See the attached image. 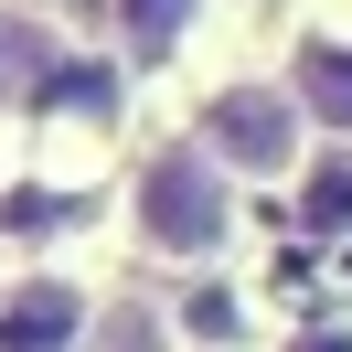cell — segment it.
<instances>
[{
  "label": "cell",
  "mask_w": 352,
  "mask_h": 352,
  "mask_svg": "<svg viewBox=\"0 0 352 352\" xmlns=\"http://www.w3.org/2000/svg\"><path fill=\"white\" fill-rule=\"evenodd\" d=\"M224 0H107V43L129 75H171L182 54L203 43V22H214Z\"/></svg>",
  "instance_id": "5"
},
{
  "label": "cell",
  "mask_w": 352,
  "mask_h": 352,
  "mask_svg": "<svg viewBox=\"0 0 352 352\" xmlns=\"http://www.w3.org/2000/svg\"><path fill=\"white\" fill-rule=\"evenodd\" d=\"M118 224H129V245L160 256V267H214L224 245H235V224H245V182L224 171L192 129H182V139H150V150L129 160Z\"/></svg>",
  "instance_id": "1"
},
{
  "label": "cell",
  "mask_w": 352,
  "mask_h": 352,
  "mask_svg": "<svg viewBox=\"0 0 352 352\" xmlns=\"http://www.w3.org/2000/svg\"><path fill=\"white\" fill-rule=\"evenodd\" d=\"M96 331H107V299L75 267L0 278V352H96Z\"/></svg>",
  "instance_id": "4"
},
{
  "label": "cell",
  "mask_w": 352,
  "mask_h": 352,
  "mask_svg": "<svg viewBox=\"0 0 352 352\" xmlns=\"http://www.w3.org/2000/svg\"><path fill=\"white\" fill-rule=\"evenodd\" d=\"M288 203H299V235H352V150H331L320 139V160H309L299 182H288Z\"/></svg>",
  "instance_id": "6"
},
{
  "label": "cell",
  "mask_w": 352,
  "mask_h": 352,
  "mask_svg": "<svg viewBox=\"0 0 352 352\" xmlns=\"http://www.w3.org/2000/svg\"><path fill=\"white\" fill-rule=\"evenodd\" d=\"M278 75L299 86L309 129H320L331 150H352V11H342V0H299V11H288Z\"/></svg>",
  "instance_id": "3"
},
{
  "label": "cell",
  "mask_w": 352,
  "mask_h": 352,
  "mask_svg": "<svg viewBox=\"0 0 352 352\" xmlns=\"http://www.w3.org/2000/svg\"><path fill=\"white\" fill-rule=\"evenodd\" d=\"M278 352H352V320H299Z\"/></svg>",
  "instance_id": "8"
},
{
  "label": "cell",
  "mask_w": 352,
  "mask_h": 352,
  "mask_svg": "<svg viewBox=\"0 0 352 352\" xmlns=\"http://www.w3.org/2000/svg\"><path fill=\"white\" fill-rule=\"evenodd\" d=\"M192 139L235 182H256V192H278V182H299L309 160H320V129H309L299 86H288L278 65H224L214 86L192 96Z\"/></svg>",
  "instance_id": "2"
},
{
  "label": "cell",
  "mask_w": 352,
  "mask_h": 352,
  "mask_svg": "<svg viewBox=\"0 0 352 352\" xmlns=\"http://www.w3.org/2000/svg\"><path fill=\"white\" fill-rule=\"evenodd\" d=\"M171 320H182V342H192V352H235V342H245V288L203 278V288H182Z\"/></svg>",
  "instance_id": "7"
}]
</instances>
